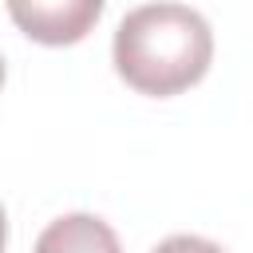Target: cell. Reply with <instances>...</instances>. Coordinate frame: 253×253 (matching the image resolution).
<instances>
[{"label":"cell","mask_w":253,"mask_h":253,"mask_svg":"<svg viewBox=\"0 0 253 253\" xmlns=\"http://www.w3.org/2000/svg\"><path fill=\"white\" fill-rule=\"evenodd\" d=\"M154 253H225V249L213 245V241H206V237H194V233H174V237H166Z\"/></svg>","instance_id":"obj_4"},{"label":"cell","mask_w":253,"mask_h":253,"mask_svg":"<svg viewBox=\"0 0 253 253\" xmlns=\"http://www.w3.org/2000/svg\"><path fill=\"white\" fill-rule=\"evenodd\" d=\"M0 87H4V59H0Z\"/></svg>","instance_id":"obj_6"},{"label":"cell","mask_w":253,"mask_h":253,"mask_svg":"<svg viewBox=\"0 0 253 253\" xmlns=\"http://www.w3.org/2000/svg\"><path fill=\"white\" fill-rule=\"evenodd\" d=\"M12 24L47 47L79 43L103 16L107 0H4Z\"/></svg>","instance_id":"obj_2"},{"label":"cell","mask_w":253,"mask_h":253,"mask_svg":"<svg viewBox=\"0 0 253 253\" xmlns=\"http://www.w3.org/2000/svg\"><path fill=\"white\" fill-rule=\"evenodd\" d=\"M32 253H123L119 249V237L115 229L95 217V213H67V217H55Z\"/></svg>","instance_id":"obj_3"},{"label":"cell","mask_w":253,"mask_h":253,"mask_svg":"<svg viewBox=\"0 0 253 253\" xmlns=\"http://www.w3.org/2000/svg\"><path fill=\"white\" fill-rule=\"evenodd\" d=\"M4 245H8V217H4V206H0V253H4Z\"/></svg>","instance_id":"obj_5"},{"label":"cell","mask_w":253,"mask_h":253,"mask_svg":"<svg viewBox=\"0 0 253 253\" xmlns=\"http://www.w3.org/2000/svg\"><path fill=\"white\" fill-rule=\"evenodd\" d=\"M213 59V32L186 4H142L115 32V71L138 95H178L194 87Z\"/></svg>","instance_id":"obj_1"}]
</instances>
